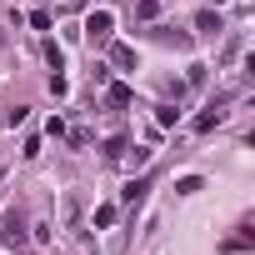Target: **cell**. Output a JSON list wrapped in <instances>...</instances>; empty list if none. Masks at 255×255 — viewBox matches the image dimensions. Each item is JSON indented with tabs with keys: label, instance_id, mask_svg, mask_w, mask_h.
I'll use <instances>...</instances> for the list:
<instances>
[{
	"label": "cell",
	"instance_id": "cell-2",
	"mask_svg": "<svg viewBox=\"0 0 255 255\" xmlns=\"http://www.w3.org/2000/svg\"><path fill=\"white\" fill-rule=\"evenodd\" d=\"M110 25H115V15H110V10H95V15L85 20V40H90V45H105V40H110Z\"/></svg>",
	"mask_w": 255,
	"mask_h": 255
},
{
	"label": "cell",
	"instance_id": "cell-6",
	"mask_svg": "<svg viewBox=\"0 0 255 255\" xmlns=\"http://www.w3.org/2000/svg\"><path fill=\"white\" fill-rule=\"evenodd\" d=\"M135 15H140V20H155V15H160V0H135Z\"/></svg>",
	"mask_w": 255,
	"mask_h": 255
},
{
	"label": "cell",
	"instance_id": "cell-8",
	"mask_svg": "<svg viewBox=\"0 0 255 255\" xmlns=\"http://www.w3.org/2000/svg\"><path fill=\"white\" fill-rule=\"evenodd\" d=\"M195 30H220V15H215V10H200V15H195Z\"/></svg>",
	"mask_w": 255,
	"mask_h": 255
},
{
	"label": "cell",
	"instance_id": "cell-5",
	"mask_svg": "<svg viewBox=\"0 0 255 255\" xmlns=\"http://www.w3.org/2000/svg\"><path fill=\"white\" fill-rule=\"evenodd\" d=\"M110 60H115L120 70H135V50H130V45H110Z\"/></svg>",
	"mask_w": 255,
	"mask_h": 255
},
{
	"label": "cell",
	"instance_id": "cell-4",
	"mask_svg": "<svg viewBox=\"0 0 255 255\" xmlns=\"http://www.w3.org/2000/svg\"><path fill=\"white\" fill-rule=\"evenodd\" d=\"M145 190H150V180H130V185L120 190V200H125V205H140V200H145Z\"/></svg>",
	"mask_w": 255,
	"mask_h": 255
},
{
	"label": "cell",
	"instance_id": "cell-9",
	"mask_svg": "<svg viewBox=\"0 0 255 255\" xmlns=\"http://www.w3.org/2000/svg\"><path fill=\"white\" fill-rule=\"evenodd\" d=\"M95 225H115V205H100L95 210Z\"/></svg>",
	"mask_w": 255,
	"mask_h": 255
},
{
	"label": "cell",
	"instance_id": "cell-3",
	"mask_svg": "<svg viewBox=\"0 0 255 255\" xmlns=\"http://www.w3.org/2000/svg\"><path fill=\"white\" fill-rule=\"evenodd\" d=\"M220 120H225V110H220V105H210L205 115H195V130H200V135H210L215 125H220Z\"/></svg>",
	"mask_w": 255,
	"mask_h": 255
},
{
	"label": "cell",
	"instance_id": "cell-7",
	"mask_svg": "<svg viewBox=\"0 0 255 255\" xmlns=\"http://www.w3.org/2000/svg\"><path fill=\"white\" fill-rule=\"evenodd\" d=\"M130 100H135L130 85H110V105H130Z\"/></svg>",
	"mask_w": 255,
	"mask_h": 255
},
{
	"label": "cell",
	"instance_id": "cell-1",
	"mask_svg": "<svg viewBox=\"0 0 255 255\" xmlns=\"http://www.w3.org/2000/svg\"><path fill=\"white\" fill-rule=\"evenodd\" d=\"M0 240H5V245H20L25 240V210L20 205H10L5 215H0Z\"/></svg>",
	"mask_w": 255,
	"mask_h": 255
}]
</instances>
